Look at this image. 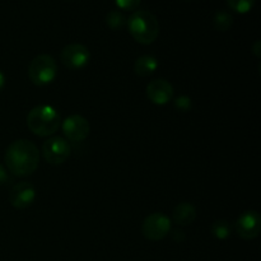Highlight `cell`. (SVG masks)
Listing matches in <instances>:
<instances>
[{
	"label": "cell",
	"instance_id": "cell-13",
	"mask_svg": "<svg viewBox=\"0 0 261 261\" xmlns=\"http://www.w3.org/2000/svg\"><path fill=\"white\" fill-rule=\"evenodd\" d=\"M158 63L157 58L153 55H142L137 59L134 64V71L138 76H149L157 70Z\"/></svg>",
	"mask_w": 261,
	"mask_h": 261
},
{
	"label": "cell",
	"instance_id": "cell-21",
	"mask_svg": "<svg viewBox=\"0 0 261 261\" xmlns=\"http://www.w3.org/2000/svg\"><path fill=\"white\" fill-rule=\"evenodd\" d=\"M260 47H261L260 41H256V42L254 43V46H252V51H254V54L257 56V58H260V55H261Z\"/></svg>",
	"mask_w": 261,
	"mask_h": 261
},
{
	"label": "cell",
	"instance_id": "cell-7",
	"mask_svg": "<svg viewBox=\"0 0 261 261\" xmlns=\"http://www.w3.org/2000/svg\"><path fill=\"white\" fill-rule=\"evenodd\" d=\"M91 54L82 43H70L61 50L60 60L70 70H79L89 63Z\"/></svg>",
	"mask_w": 261,
	"mask_h": 261
},
{
	"label": "cell",
	"instance_id": "cell-8",
	"mask_svg": "<svg viewBox=\"0 0 261 261\" xmlns=\"http://www.w3.org/2000/svg\"><path fill=\"white\" fill-rule=\"evenodd\" d=\"M237 234L244 240H254L260 234L261 217L256 211H246L237 218L234 224Z\"/></svg>",
	"mask_w": 261,
	"mask_h": 261
},
{
	"label": "cell",
	"instance_id": "cell-4",
	"mask_svg": "<svg viewBox=\"0 0 261 261\" xmlns=\"http://www.w3.org/2000/svg\"><path fill=\"white\" fill-rule=\"evenodd\" d=\"M58 75V65L55 59L48 54H41L33 58L28 66V76L36 86H47L53 83Z\"/></svg>",
	"mask_w": 261,
	"mask_h": 261
},
{
	"label": "cell",
	"instance_id": "cell-17",
	"mask_svg": "<svg viewBox=\"0 0 261 261\" xmlns=\"http://www.w3.org/2000/svg\"><path fill=\"white\" fill-rule=\"evenodd\" d=\"M256 0H227V5L239 14H246L254 8Z\"/></svg>",
	"mask_w": 261,
	"mask_h": 261
},
{
	"label": "cell",
	"instance_id": "cell-12",
	"mask_svg": "<svg viewBox=\"0 0 261 261\" xmlns=\"http://www.w3.org/2000/svg\"><path fill=\"white\" fill-rule=\"evenodd\" d=\"M172 217L175 223L178 224V226H190L196 218V209L193 204L181 203L175 208Z\"/></svg>",
	"mask_w": 261,
	"mask_h": 261
},
{
	"label": "cell",
	"instance_id": "cell-22",
	"mask_svg": "<svg viewBox=\"0 0 261 261\" xmlns=\"http://www.w3.org/2000/svg\"><path fill=\"white\" fill-rule=\"evenodd\" d=\"M4 86H5V75H4V73L0 70V91L4 88Z\"/></svg>",
	"mask_w": 261,
	"mask_h": 261
},
{
	"label": "cell",
	"instance_id": "cell-11",
	"mask_svg": "<svg viewBox=\"0 0 261 261\" xmlns=\"http://www.w3.org/2000/svg\"><path fill=\"white\" fill-rule=\"evenodd\" d=\"M147 96L152 103L163 106L173 97V87L166 79H154L147 86Z\"/></svg>",
	"mask_w": 261,
	"mask_h": 261
},
{
	"label": "cell",
	"instance_id": "cell-15",
	"mask_svg": "<svg viewBox=\"0 0 261 261\" xmlns=\"http://www.w3.org/2000/svg\"><path fill=\"white\" fill-rule=\"evenodd\" d=\"M214 28L218 31H228L233 24V17L226 10H218L213 18Z\"/></svg>",
	"mask_w": 261,
	"mask_h": 261
},
{
	"label": "cell",
	"instance_id": "cell-14",
	"mask_svg": "<svg viewBox=\"0 0 261 261\" xmlns=\"http://www.w3.org/2000/svg\"><path fill=\"white\" fill-rule=\"evenodd\" d=\"M211 232L216 239L227 240L232 233V226L226 219H218L212 224Z\"/></svg>",
	"mask_w": 261,
	"mask_h": 261
},
{
	"label": "cell",
	"instance_id": "cell-16",
	"mask_svg": "<svg viewBox=\"0 0 261 261\" xmlns=\"http://www.w3.org/2000/svg\"><path fill=\"white\" fill-rule=\"evenodd\" d=\"M106 24L109 25L111 30H121L125 24H126V18L119 10H111L109 14L106 15Z\"/></svg>",
	"mask_w": 261,
	"mask_h": 261
},
{
	"label": "cell",
	"instance_id": "cell-3",
	"mask_svg": "<svg viewBox=\"0 0 261 261\" xmlns=\"http://www.w3.org/2000/svg\"><path fill=\"white\" fill-rule=\"evenodd\" d=\"M127 28L137 42L142 45H150L160 35V23L157 18L147 10H137L130 15Z\"/></svg>",
	"mask_w": 261,
	"mask_h": 261
},
{
	"label": "cell",
	"instance_id": "cell-2",
	"mask_svg": "<svg viewBox=\"0 0 261 261\" xmlns=\"http://www.w3.org/2000/svg\"><path fill=\"white\" fill-rule=\"evenodd\" d=\"M61 117L56 109L48 105H38L27 115V126L35 135L41 138L55 134L60 127Z\"/></svg>",
	"mask_w": 261,
	"mask_h": 261
},
{
	"label": "cell",
	"instance_id": "cell-19",
	"mask_svg": "<svg viewBox=\"0 0 261 261\" xmlns=\"http://www.w3.org/2000/svg\"><path fill=\"white\" fill-rule=\"evenodd\" d=\"M142 0H115L117 7L122 10H135L140 5Z\"/></svg>",
	"mask_w": 261,
	"mask_h": 261
},
{
	"label": "cell",
	"instance_id": "cell-20",
	"mask_svg": "<svg viewBox=\"0 0 261 261\" xmlns=\"http://www.w3.org/2000/svg\"><path fill=\"white\" fill-rule=\"evenodd\" d=\"M8 180V173L7 170L4 168V166L0 163V185H4Z\"/></svg>",
	"mask_w": 261,
	"mask_h": 261
},
{
	"label": "cell",
	"instance_id": "cell-18",
	"mask_svg": "<svg viewBox=\"0 0 261 261\" xmlns=\"http://www.w3.org/2000/svg\"><path fill=\"white\" fill-rule=\"evenodd\" d=\"M176 110L181 112H186L191 109V98L188 96H180L175 99Z\"/></svg>",
	"mask_w": 261,
	"mask_h": 261
},
{
	"label": "cell",
	"instance_id": "cell-6",
	"mask_svg": "<svg viewBox=\"0 0 261 261\" xmlns=\"http://www.w3.org/2000/svg\"><path fill=\"white\" fill-rule=\"evenodd\" d=\"M70 144L61 137L50 138L42 145L43 158L50 165H61L70 157Z\"/></svg>",
	"mask_w": 261,
	"mask_h": 261
},
{
	"label": "cell",
	"instance_id": "cell-10",
	"mask_svg": "<svg viewBox=\"0 0 261 261\" xmlns=\"http://www.w3.org/2000/svg\"><path fill=\"white\" fill-rule=\"evenodd\" d=\"M36 200V189L31 182H19L13 186L9 194V201L12 206L17 209L30 208Z\"/></svg>",
	"mask_w": 261,
	"mask_h": 261
},
{
	"label": "cell",
	"instance_id": "cell-1",
	"mask_svg": "<svg viewBox=\"0 0 261 261\" xmlns=\"http://www.w3.org/2000/svg\"><path fill=\"white\" fill-rule=\"evenodd\" d=\"M4 162L9 172L18 177L30 176L37 170L40 163V152L31 140L19 139L8 145Z\"/></svg>",
	"mask_w": 261,
	"mask_h": 261
},
{
	"label": "cell",
	"instance_id": "cell-5",
	"mask_svg": "<svg viewBox=\"0 0 261 261\" xmlns=\"http://www.w3.org/2000/svg\"><path fill=\"white\" fill-rule=\"evenodd\" d=\"M171 232V219L163 213H152L143 221L142 233L150 241H160Z\"/></svg>",
	"mask_w": 261,
	"mask_h": 261
},
{
	"label": "cell",
	"instance_id": "cell-9",
	"mask_svg": "<svg viewBox=\"0 0 261 261\" xmlns=\"http://www.w3.org/2000/svg\"><path fill=\"white\" fill-rule=\"evenodd\" d=\"M64 135L71 142H82L91 132V126L86 117L82 115H70L63 121Z\"/></svg>",
	"mask_w": 261,
	"mask_h": 261
}]
</instances>
